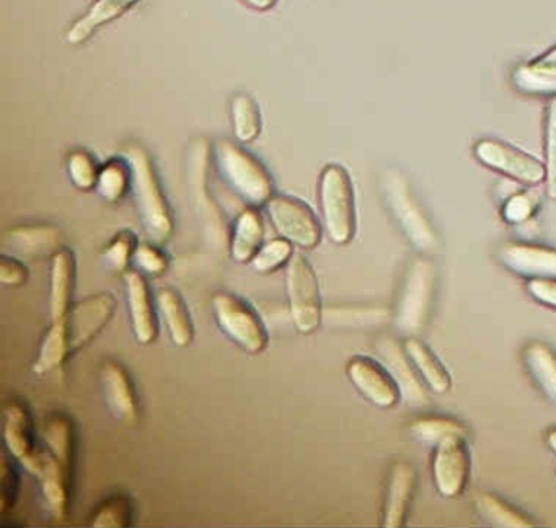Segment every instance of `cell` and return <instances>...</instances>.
<instances>
[{
  "instance_id": "cell-4",
  "label": "cell",
  "mask_w": 556,
  "mask_h": 528,
  "mask_svg": "<svg viewBox=\"0 0 556 528\" xmlns=\"http://www.w3.org/2000/svg\"><path fill=\"white\" fill-rule=\"evenodd\" d=\"M325 228L333 243L346 244L356 231V205L350 175L341 165H328L318 185Z\"/></svg>"
},
{
  "instance_id": "cell-16",
  "label": "cell",
  "mask_w": 556,
  "mask_h": 528,
  "mask_svg": "<svg viewBox=\"0 0 556 528\" xmlns=\"http://www.w3.org/2000/svg\"><path fill=\"white\" fill-rule=\"evenodd\" d=\"M105 401L116 419L135 424L139 419V401L128 370L119 362L109 361L102 367Z\"/></svg>"
},
{
  "instance_id": "cell-19",
  "label": "cell",
  "mask_w": 556,
  "mask_h": 528,
  "mask_svg": "<svg viewBox=\"0 0 556 528\" xmlns=\"http://www.w3.org/2000/svg\"><path fill=\"white\" fill-rule=\"evenodd\" d=\"M76 260L70 248H60L53 254L50 274L51 322L63 318L73 306Z\"/></svg>"
},
{
  "instance_id": "cell-25",
  "label": "cell",
  "mask_w": 556,
  "mask_h": 528,
  "mask_svg": "<svg viewBox=\"0 0 556 528\" xmlns=\"http://www.w3.org/2000/svg\"><path fill=\"white\" fill-rule=\"evenodd\" d=\"M409 361L415 365L416 372L426 385L435 393H445L452 387V378L447 368L439 361L438 355L421 341V339L409 336L403 342Z\"/></svg>"
},
{
  "instance_id": "cell-12",
  "label": "cell",
  "mask_w": 556,
  "mask_h": 528,
  "mask_svg": "<svg viewBox=\"0 0 556 528\" xmlns=\"http://www.w3.org/2000/svg\"><path fill=\"white\" fill-rule=\"evenodd\" d=\"M4 443L12 456L37 478L43 465V450L38 449L34 436V423L27 406L11 401L4 410Z\"/></svg>"
},
{
  "instance_id": "cell-2",
  "label": "cell",
  "mask_w": 556,
  "mask_h": 528,
  "mask_svg": "<svg viewBox=\"0 0 556 528\" xmlns=\"http://www.w3.org/2000/svg\"><path fill=\"white\" fill-rule=\"evenodd\" d=\"M125 156L131 168V188L148 237L152 243H165L174 234V214L159 181L154 163L148 150L139 143L126 147Z\"/></svg>"
},
{
  "instance_id": "cell-31",
  "label": "cell",
  "mask_w": 556,
  "mask_h": 528,
  "mask_svg": "<svg viewBox=\"0 0 556 528\" xmlns=\"http://www.w3.org/2000/svg\"><path fill=\"white\" fill-rule=\"evenodd\" d=\"M129 188H131V168L128 162L110 160L100 168L96 189L105 201H122Z\"/></svg>"
},
{
  "instance_id": "cell-17",
  "label": "cell",
  "mask_w": 556,
  "mask_h": 528,
  "mask_svg": "<svg viewBox=\"0 0 556 528\" xmlns=\"http://www.w3.org/2000/svg\"><path fill=\"white\" fill-rule=\"evenodd\" d=\"M377 351L382 357L383 365L389 368L390 374L395 378L399 384L402 397L409 404L421 406L428 400V394L425 390V381L419 377L416 372L415 365L409 361L405 348H400L399 342L392 338H382L377 342Z\"/></svg>"
},
{
  "instance_id": "cell-13",
  "label": "cell",
  "mask_w": 556,
  "mask_h": 528,
  "mask_svg": "<svg viewBox=\"0 0 556 528\" xmlns=\"http://www.w3.org/2000/svg\"><path fill=\"white\" fill-rule=\"evenodd\" d=\"M348 378L356 390L370 403L379 407H393L402 398L389 368L367 355H356L348 362Z\"/></svg>"
},
{
  "instance_id": "cell-14",
  "label": "cell",
  "mask_w": 556,
  "mask_h": 528,
  "mask_svg": "<svg viewBox=\"0 0 556 528\" xmlns=\"http://www.w3.org/2000/svg\"><path fill=\"white\" fill-rule=\"evenodd\" d=\"M497 257L507 269L529 279L556 276L555 248L507 241L497 250Z\"/></svg>"
},
{
  "instance_id": "cell-20",
  "label": "cell",
  "mask_w": 556,
  "mask_h": 528,
  "mask_svg": "<svg viewBox=\"0 0 556 528\" xmlns=\"http://www.w3.org/2000/svg\"><path fill=\"white\" fill-rule=\"evenodd\" d=\"M71 466L43 450V465L37 476L41 485L45 504L56 520H63L70 505Z\"/></svg>"
},
{
  "instance_id": "cell-21",
  "label": "cell",
  "mask_w": 556,
  "mask_h": 528,
  "mask_svg": "<svg viewBox=\"0 0 556 528\" xmlns=\"http://www.w3.org/2000/svg\"><path fill=\"white\" fill-rule=\"evenodd\" d=\"M157 305L167 325L172 342L177 348H188L193 342L194 326L187 303L181 299L180 293L170 287H164L157 292Z\"/></svg>"
},
{
  "instance_id": "cell-10",
  "label": "cell",
  "mask_w": 556,
  "mask_h": 528,
  "mask_svg": "<svg viewBox=\"0 0 556 528\" xmlns=\"http://www.w3.org/2000/svg\"><path fill=\"white\" fill-rule=\"evenodd\" d=\"M471 453L467 436H451L434 445L432 478L444 498H457L470 478Z\"/></svg>"
},
{
  "instance_id": "cell-29",
  "label": "cell",
  "mask_w": 556,
  "mask_h": 528,
  "mask_svg": "<svg viewBox=\"0 0 556 528\" xmlns=\"http://www.w3.org/2000/svg\"><path fill=\"white\" fill-rule=\"evenodd\" d=\"M43 442L47 452L56 456L64 465L73 466L74 426L70 417L51 414L43 424Z\"/></svg>"
},
{
  "instance_id": "cell-41",
  "label": "cell",
  "mask_w": 556,
  "mask_h": 528,
  "mask_svg": "<svg viewBox=\"0 0 556 528\" xmlns=\"http://www.w3.org/2000/svg\"><path fill=\"white\" fill-rule=\"evenodd\" d=\"M17 491V472L9 463H5L4 469H2V479H0V504H2L0 511H2V514H8L14 507Z\"/></svg>"
},
{
  "instance_id": "cell-22",
  "label": "cell",
  "mask_w": 556,
  "mask_h": 528,
  "mask_svg": "<svg viewBox=\"0 0 556 528\" xmlns=\"http://www.w3.org/2000/svg\"><path fill=\"white\" fill-rule=\"evenodd\" d=\"M263 221L256 208L243 209L230 235V256L237 263H250L263 247Z\"/></svg>"
},
{
  "instance_id": "cell-33",
  "label": "cell",
  "mask_w": 556,
  "mask_h": 528,
  "mask_svg": "<svg viewBox=\"0 0 556 528\" xmlns=\"http://www.w3.org/2000/svg\"><path fill=\"white\" fill-rule=\"evenodd\" d=\"M131 521V499L125 494H115L97 508L90 524L93 528H128Z\"/></svg>"
},
{
  "instance_id": "cell-28",
  "label": "cell",
  "mask_w": 556,
  "mask_h": 528,
  "mask_svg": "<svg viewBox=\"0 0 556 528\" xmlns=\"http://www.w3.org/2000/svg\"><path fill=\"white\" fill-rule=\"evenodd\" d=\"M527 368L546 397L556 401V354L543 344L532 342L523 351Z\"/></svg>"
},
{
  "instance_id": "cell-44",
  "label": "cell",
  "mask_w": 556,
  "mask_h": 528,
  "mask_svg": "<svg viewBox=\"0 0 556 528\" xmlns=\"http://www.w3.org/2000/svg\"><path fill=\"white\" fill-rule=\"evenodd\" d=\"M546 443H548L549 449L556 453V427L546 433Z\"/></svg>"
},
{
  "instance_id": "cell-15",
  "label": "cell",
  "mask_w": 556,
  "mask_h": 528,
  "mask_svg": "<svg viewBox=\"0 0 556 528\" xmlns=\"http://www.w3.org/2000/svg\"><path fill=\"white\" fill-rule=\"evenodd\" d=\"M125 286L129 316H131L132 331H135L136 339H138L139 344H151L157 338L159 328L148 282L138 271H126Z\"/></svg>"
},
{
  "instance_id": "cell-40",
  "label": "cell",
  "mask_w": 556,
  "mask_h": 528,
  "mask_svg": "<svg viewBox=\"0 0 556 528\" xmlns=\"http://www.w3.org/2000/svg\"><path fill=\"white\" fill-rule=\"evenodd\" d=\"M28 280V267L17 257L2 256L0 282L8 287H21Z\"/></svg>"
},
{
  "instance_id": "cell-30",
  "label": "cell",
  "mask_w": 556,
  "mask_h": 528,
  "mask_svg": "<svg viewBox=\"0 0 556 528\" xmlns=\"http://www.w3.org/2000/svg\"><path fill=\"white\" fill-rule=\"evenodd\" d=\"M233 134L240 142H252L262 133V116L250 95L240 93L230 103Z\"/></svg>"
},
{
  "instance_id": "cell-34",
  "label": "cell",
  "mask_w": 556,
  "mask_h": 528,
  "mask_svg": "<svg viewBox=\"0 0 556 528\" xmlns=\"http://www.w3.org/2000/svg\"><path fill=\"white\" fill-rule=\"evenodd\" d=\"M292 247L294 244L286 240V238H276V240L263 244L250 263H252L253 269L258 271V273H275V271L286 266L291 261V257L294 256Z\"/></svg>"
},
{
  "instance_id": "cell-23",
  "label": "cell",
  "mask_w": 556,
  "mask_h": 528,
  "mask_svg": "<svg viewBox=\"0 0 556 528\" xmlns=\"http://www.w3.org/2000/svg\"><path fill=\"white\" fill-rule=\"evenodd\" d=\"M63 235L54 225H22L12 228L8 235V243L18 253L27 256H45L54 254L61 247Z\"/></svg>"
},
{
  "instance_id": "cell-24",
  "label": "cell",
  "mask_w": 556,
  "mask_h": 528,
  "mask_svg": "<svg viewBox=\"0 0 556 528\" xmlns=\"http://www.w3.org/2000/svg\"><path fill=\"white\" fill-rule=\"evenodd\" d=\"M138 2L141 0H97L96 5L90 7L89 12L74 23L67 33V41L76 46L89 41L102 26L122 16Z\"/></svg>"
},
{
  "instance_id": "cell-18",
  "label": "cell",
  "mask_w": 556,
  "mask_h": 528,
  "mask_svg": "<svg viewBox=\"0 0 556 528\" xmlns=\"http://www.w3.org/2000/svg\"><path fill=\"white\" fill-rule=\"evenodd\" d=\"M415 486L416 473L412 466L406 463L393 466L383 501L382 527L400 528L405 524Z\"/></svg>"
},
{
  "instance_id": "cell-3",
  "label": "cell",
  "mask_w": 556,
  "mask_h": 528,
  "mask_svg": "<svg viewBox=\"0 0 556 528\" xmlns=\"http://www.w3.org/2000/svg\"><path fill=\"white\" fill-rule=\"evenodd\" d=\"M217 172L230 189L252 208L265 204L275 196L271 176L256 156L232 140L214 143Z\"/></svg>"
},
{
  "instance_id": "cell-7",
  "label": "cell",
  "mask_w": 556,
  "mask_h": 528,
  "mask_svg": "<svg viewBox=\"0 0 556 528\" xmlns=\"http://www.w3.org/2000/svg\"><path fill=\"white\" fill-rule=\"evenodd\" d=\"M434 264L426 257L413 261L396 303L395 325L403 335L415 336L425 328L434 293Z\"/></svg>"
},
{
  "instance_id": "cell-43",
  "label": "cell",
  "mask_w": 556,
  "mask_h": 528,
  "mask_svg": "<svg viewBox=\"0 0 556 528\" xmlns=\"http://www.w3.org/2000/svg\"><path fill=\"white\" fill-rule=\"evenodd\" d=\"M242 2L245 3V5L252 7V9L265 12V10L273 9L278 0H242Z\"/></svg>"
},
{
  "instance_id": "cell-38",
  "label": "cell",
  "mask_w": 556,
  "mask_h": 528,
  "mask_svg": "<svg viewBox=\"0 0 556 528\" xmlns=\"http://www.w3.org/2000/svg\"><path fill=\"white\" fill-rule=\"evenodd\" d=\"M539 208V196L530 191H520L504 202L503 215L510 224H523L535 214Z\"/></svg>"
},
{
  "instance_id": "cell-26",
  "label": "cell",
  "mask_w": 556,
  "mask_h": 528,
  "mask_svg": "<svg viewBox=\"0 0 556 528\" xmlns=\"http://www.w3.org/2000/svg\"><path fill=\"white\" fill-rule=\"evenodd\" d=\"M517 87L530 93H556V46L514 74Z\"/></svg>"
},
{
  "instance_id": "cell-37",
  "label": "cell",
  "mask_w": 556,
  "mask_h": 528,
  "mask_svg": "<svg viewBox=\"0 0 556 528\" xmlns=\"http://www.w3.org/2000/svg\"><path fill=\"white\" fill-rule=\"evenodd\" d=\"M545 139L546 192L556 199V98L548 104Z\"/></svg>"
},
{
  "instance_id": "cell-27",
  "label": "cell",
  "mask_w": 556,
  "mask_h": 528,
  "mask_svg": "<svg viewBox=\"0 0 556 528\" xmlns=\"http://www.w3.org/2000/svg\"><path fill=\"white\" fill-rule=\"evenodd\" d=\"M475 507L486 524L501 528H529L533 527L532 520L527 515L507 504L503 499L491 492H481L475 499Z\"/></svg>"
},
{
  "instance_id": "cell-32",
  "label": "cell",
  "mask_w": 556,
  "mask_h": 528,
  "mask_svg": "<svg viewBox=\"0 0 556 528\" xmlns=\"http://www.w3.org/2000/svg\"><path fill=\"white\" fill-rule=\"evenodd\" d=\"M413 436L426 445H438L441 440L451 436H467L464 424L451 417H421L409 426Z\"/></svg>"
},
{
  "instance_id": "cell-9",
  "label": "cell",
  "mask_w": 556,
  "mask_h": 528,
  "mask_svg": "<svg viewBox=\"0 0 556 528\" xmlns=\"http://www.w3.org/2000/svg\"><path fill=\"white\" fill-rule=\"evenodd\" d=\"M266 212L279 237L291 241L294 247L311 250L320 243V222L314 211L301 199L275 194L266 202Z\"/></svg>"
},
{
  "instance_id": "cell-39",
  "label": "cell",
  "mask_w": 556,
  "mask_h": 528,
  "mask_svg": "<svg viewBox=\"0 0 556 528\" xmlns=\"http://www.w3.org/2000/svg\"><path fill=\"white\" fill-rule=\"evenodd\" d=\"M132 261L148 276H162L168 269L167 256L155 243H139Z\"/></svg>"
},
{
  "instance_id": "cell-8",
  "label": "cell",
  "mask_w": 556,
  "mask_h": 528,
  "mask_svg": "<svg viewBox=\"0 0 556 528\" xmlns=\"http://www.w3.org/2000/svg\"><path fill=\"white\" fill-rule=\"evenodd\" d=\"M214 316L224 335L247 354H260L268 344V331L258 313L240 297L216 293L213 299Z\"/></svg>"
},
{
  "instance_id": "cell-6",
  "label": "cell",
  "mask_w": 556,
  "mask_h": 528,
  "mask_svg": "<svg viewBox=\"0 0 556 528\" xmlns=\"http://www.w3.org/2000/svg\"><path fill=\"white\" fill-rule=\"evenodd\" d=\"M289 313L292 323L301 335H311L320 328L324 319L320 287L317 274L302 254L295 253L286 271Z\"/></svg>"
},
{
  "instance_id": "cell-36",
  "label": "cell",
  "mask_w": 556,
  "mask_h": 528,
  "mask_svg": "<svg viewBox=\"0 0 556 528\" xmlns=\"http://www.w3.org/2000/svg\"><path fill=\"white\" fill-rule=\"evenodd\" d=\"M67 172H70L74 186L87 191V189L96 188L100 168L89 153L79 150V152L71 153L67 159Z\"/></svg>"
},
{
  "instance_id": "cell-35",
  "label": "cell",
  "mask_w": 556,
  "mask_h": 528,
  "mask_svg": "<svg viewBox=\"0 0 556 528\" xmlns=\"http://www.w3.org/2000/svg\"><path fill=\"white\" fill-rule=\"evenodd\" d=\"M138 238L132 231L123 230L106 244L103 250V261L109 269L115 271V273H126L128 271L129 263L135 257L136 248H138Z\"/></svg>"
},
{
  "instance_id": "cell-1",
  "label": "cell",
  "mask_w": 556,
  "mask_h": 528,
  "mask_svg": "<svg viewBox=\"0 0 556 528\" xmlns=\"http://www.w3.org/2000/svg\"><path fill=\"white\" fill-rule=\"evenodd\" d=\"M115 309V297L109 292L87 297L71 306L66 316L51 322L31 370L37 375H48L63 367L74 352L86 348L105 329Z\"/></svg>"
},
{
  "instance_id": "cell-42",
  "label": "cell",
  "mask_w": 556,
  "mask_h": 528,
  "mask_svg": "<svg viewBox=\"0 0 556 528\" xmlns=\"http://www.w3.org/2000/svg\"><path fill=\"white\" fill-rule=\"evenodd\" d=\"M527 290L536 302L556 309V276L535 277L527 284Z\"/></svg>"
},
{
  "instance_id": "cell-11",
  "label": "cell",
  "mask_w": 556,
  "mask_h": 528,
  "mask_svg": "<svg viewBox=\"0 0 556 528\" xmlns=\"http://www.w3.org/2000/svg\"><path fill=\"white\" fill-rule=\"evenodd\" d=\"M475 155L491 169L526 185H539L545 179V163L500 140L483 139L475 147Z\"/></svg>"
},
{
  "instance_id": "cell-5",
  "label": "cell",
  "mask_w": 556,
  "mask_h": 528,
  "mask_svg": "<svg viewBox=\"0 0 556 528\" xmlns=\"http://www.w3.org/2000/svg\"><path fill=\"white\" fill-rule=\"evenodd\" d=\"M383 192L390 211L395 215L403 234L412 241L413 247L422 253H434L439 248L438 234L416 201L408 181L392 169L383 176Z\"/></svg>"
}]
</instances>
